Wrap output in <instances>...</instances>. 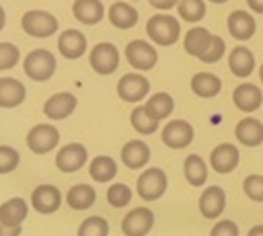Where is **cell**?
Returning a JSON list of instances; mask_svg holds the SVG:
<instances>
[{"label": "cell", "mask_w": 263, "mask_h": 236, "mask_svg": "<svg viewBox=\"0 0 263 236\" xmlns=\"http://www.w3.org/2000/svg\"><path fill=\"white\" fill-rule=\"evenodd\" d=\"M146 33L148 39L154 45H175L181 37V25L173 14L166 12H156L154 16H150L146 21Z\"/></svg>", "instance_id": "cell-1"}, {"label": "cell", "mask_w": 263, "mask_h": 236, "mask_svg": "<svg viewBox=\"0 0 263 236\" xmlns=\"http://www.w3.org/2000/svg\"><path fill=\"white\" fill-rule=\"evenodd\" d=\"M55 68H58V62L49 49H33L23 60V70H25L27 78H31L35 82L49 80L55 74Z\"/></svg>", "instance_id": "cell-2"}, {"label": "cell", "mask_w": 263, "mask_h": 236, "mask_svg": "<svg viewBox=\"0 0 263 236\" xmlns=\"http://www.w3.org/2000/svg\"><path fill=\"white\" fill-rule=\"evenodd\" d=\"M21 27L27 35H31L35 39H45V37H51L58 33L60 23L51 12L35 8V10H27L21 16Z\"/></svg>", "instance_id": "cell-3"}, {"label": "cell", "mask_w": 263, "mask_h": 236, "mask_svg": "<svg viewBox=\"0 0 263 236\" xmlns=\"http://www.w3.org/2000/svg\"><path fill=\"white\" fill-rule=\"evenodd\" d=\"M166 187H168L166 172L162 168H158V166L146 168L138 176V183H136V191H138V195L144 201H156V199H160L166 193Z\"/></svg>", "instance_id": "cell-4"}, {"label": "cell", "mask_w": 263, "mask_h": 236, "mask_svg": "<svg viewBox=\"0 0 263 236\" xmlns=\"http://www.w3.org/2000/svg\"><path fill=\"white\" fill-rule=\"evenodd\" d=\"M125 60L127 64L138 70V72H148L156 66L158 62V53H156V47L150 43V41H144V39H134L125 45Z\"/></svg>", "instance_id": "cell-5"}, {"label": "cell", "mask_w": 263, "mask_h": 236, "mask_svg": "<svg viewBox=\"0 0 263 236\" xmlns=\"http://www.w3.org/2000/svg\"><path fill=\"white\" fill-rule=\"evenodd\" d=\"M119 60H121L119 49H117L113 43H109V41L97 43V45L90 49V55H88L90 68H92L97 74H101V76L113 74V72L119 68Z\"/></svg>", "instance_id": "cell-6"}, {"label": "cell", "mask_w": 263, "mask_h": 236, "mask_svg": "<svg viewBox=\"0 0 263 236\" xmlns=\"http://www.w3.org/2000/svg\"><path fill=\"white\" fill-rule=\"evenodd\" d=\"M60 144V129L49 123H37L27 131V148L33 154H47Z\"/></svg>", "instance_id": "cell-7"}, {"label": "cell", "mask_w": 263, "mask_h": 236, "mask_svg": "<svg viewBox=\"0 0 263 236\" xmlns=\"http://www.w3.org/2000/svg\"><path fill=\"white\" fill-rule=\"evenodd\" d=\"M117 94L123 103H140L150 94V80L142 72L123 74L117 80Z\"/></svg>", "instance_id": "cell-8"}, {"label": "cell", "mask_w": 263, "mask_h": 236, "mask_svg": "<svg viewBox=\"0 0 263 236\" xmlns=\"http://www.w3.org/2000/svg\"><path fill=\"white\" fill-rule=\"evenodd\" d=\"M193 135H195V129H193V125H191L189 121H185V119H173V121H168V123L162 127V131H160L162 142H164L168 148H173V150H183V148H187V146L193 142Z\"/></svg>", "instance_id": "cell-9"}, {"label": "cell", "mask_w": 263, "mask_h": 236, "mask_svg": "<svg viewBox=\"0 0 263 236\" xmlns=\"http://www.w3.org/2000/svg\"><path fill=\"white\" fill-rule=\"evenodd\" d=\"M88 160V150L84 144H78V142H72V144H66L58 150L55 154V166L60 172H76L80 170Z\"/></svg>", "instance_id": "cell-10"}, {"label": "cell", "mask_w": 263, "mask_h": 236, "mask_svg": "<svg viewBox=\"0 0 263 236\" xmlns=\"http://www.w3.org/2000/svg\"><path fill=\"white\" fill-rule=\"evenodd\" d=\"M154 220V211L148 207L129 209L121 220V232L123 236H146L152 230Z\"/></svg>", "instance_id": "cell-11"}, {"label": "cell", "mask_w": 263, "mask_h": 236, "mask_svg": "<svg viewBox=\"0 0 263 236\" xmlns=\"http://www.w3.org/2000/svg\"><path fill=\"white\" fill-rule=\"evenodd\" d=\"M62 205V191L55 185H39L33 189L31 193V207L43 215H49L53 211H58Z\"/></svg>", "instance_id": "cell-12"}, {"label": "cell", "mask_w": 263, "mask_h": 236, "mask_svg": "<svg viewBox=\"0 0 263 236\" xmlns=\"http://www.w3.org/2000/svg\"><path fill=\"white\" fill-rule=\"evenodd\" d=\"M78 107V99L72 92H55L43 103V113L51 121H62L70 117Z\"/></svg>", "instance_id": "cell-13"}, {"label": "cell", "mask_w": 263, "mask_h": 236, "mask_svg": "<svg viewBox=\"0 0 263 236\" xmlns=\"http://www.w3.org/2000/svg\"><path fill=\"white\" fill-rule=\"evenodd\" d=\"M88 49V43H86V37L82 31L78 29H66L60 33L58 37V51L62 57L66 60H78L86 53Z\"/></svg>", "instance_id": "cell-14"}, {"label": "cell", "mask_w": 263, "mask_h": 236, "mask_svg": "<svg viewBox=\"0 0 263 236\" xmlns=\"http://www.w3.org/2000/svg\"><path fill=\"white\" fill-rule=\"evenodd\" d=\"M199 213L205 220H216L222 215V211L226 209V193L222 187L218 185H210L203 189V193L199 195Z\"/></svg>", "instance_id": "cell-15"}, {"label": "cell", "mask_w": 263, "mask_h": 236, "mask_svg": "<svg viewBox=\"0 0 263 236\" xmlns=\"http://www.w3.org/2000/svg\"><path fill=\"white\" fill-rule=\"evenodd\" d=\"M240 162V152L234 144H218L210 154V166L218 174L232 172Z\"/></svg>", "instance_id": "cell-16"}, {"label": "cell", "mask_w": 263, "mask_h": 236, "mask_svg": "<svg viewBox=\"0 0 263 236\" xmlns=\"http://www.w3.org/2000/svg\"><path fill=\"white\" fill-rule=\"evenodd\" d=\"M232 103L238 111L242 113H253L261 107L263 103V92L257 84L253 82H240L234 90H232Z\"/></svg>", "instance_id": "cell-17"}, {"label": "cell", "mask_w": 263, "mask_h": 236, "mask_svg": "<svg viewBox=\"0 0 263 236\" xmlns=\"http://www.w3.org/2000/svg\"><path fill=\"white\" fill-rule=\"evenodd\" d=\"M226 27H228V33L238 41H249L257 31L255 16L247 10H232L228 14Z\"/></svg>", "instance_id": "cell-18"}, {"label": "cell", "mask_w": 263, "mask_h": 236, "mask_svg": "<svg viewBox=\"0 0 263 236\" xmlns=\"http://www.w3.org/2000/svg\"><path fill=\"white\" fill-rule=\"evenodd\" d=\"M107 18L109 23L115 27V29H121V31H127V29H134L140 21V14L138 10L129 4V2H123V0H117L109 6L107 10Z\"/></svg>", "instance_id": "cell-19"}, {"label": "cell", "mask_w": 263, "mask_h": 236, "mask_svg": "<svg viewBox=\"0 0 263 236\" xmlns=\"http://www.w3.org/2000/svg\"><path fill=\"white\" fill-rule=\"evenodd\" d=\"M150 160V146L142 140H129L127 144H123L121 148V162L132 168V170H140L148 164Z\"/></svg>", "instance_id": "cell-20"}, {"label": "cell", "mask_w": 263, "mask_h": 236, "mask_svg": "<svg viewBox=\"0 0 263 236\" xmlns=\"http://www.w3.org/2000/svg\"><path fill=\"white\" fill-rule=\"evenodd\" d=\"M72 14L82 25H99L105 18V4L101 0H74Z\"/></svg>", "instance_id": "cell-21"}, {"label": "cell", "mask_w": 263, "mask_h": 236, "mask_svg": "<svg viewBox=\"0 0 263 236\" xmlns=\"http://www.w3.org/2000/svg\"><path fill=\"white\" fill-rule=\"evenodd\" d=\"M234 135L240 144H245L249 148H257L263 144V123L255 117H245L236 123Z\"/></svg>", "instance_id": "cell-22"}, {"label": "cell", "mask_w": 263, "mask_h": 236, "mask_svg": "<svg viewBox=\"0 0 263 236\" xmlns=\"http://www.w3.org/2000/svg\"><path fill=\"white\" fill-rule=\"evenodd\" d=\"M27 99V88L16 78H0V107L14 109Z\"/></svg>", "instance_id": "cell-23"}, {"label": "cell", "mask_w": 263, "mask_h": 236, "mask_svg": "<svg viewBox=\"0 0 263 236\" xmlns=\"http://www.w3.org/2000/svg\"><path fill=\"white\" fill-rule=\"evenodd\" d=\"M228 68L236 78H249L255 70V55L249 47L236 45L228 55Z\"/></svg>", "instance_id": "cell-24"}, {"label": "cell", "mask_w": 263, "mask_h": 236, "mask_svg": "<svg viewBox=\"0 0 263 236\" xmlns=\"http://www.w3.org/2000/svg\"><path fill=\"white\" fill-rule=\"evenodd\" d=\"M212 39H214V33H210L205 27H193V29H189V31L185 33V37H183V47H185V51H187L189 55H193V57L199 60V57L205 53V49L210 47Z\"/></svg>", "instance_id": "cell-25"}, {"label": "cell", "mask_w": 263, "mask_h": 236, "mask_svg": "<svg viewBox=\"0 0 263 236\" xmlns=\"http://www.w3.org/2000/svg\"><path fill=\"white\" fill-rule=\"evenodd\" d=\"M29 215V203L23 197H10L0 205V222L8 226H21Z\"/></svg>", "instance_id": "cell-26"}, {"label": "cell", "mask_w": 263, "mask_h": 236, "mask_svg": "<svg viewBox=\"0 0 263 236\" xmlns=\"http://www.w3.org/2000/svg\"><path fill=\"white\" fill-rule=\"evenodd\" d=\"M97 201V191L86 185V183H78V185H72L66 193V203L70 209L74 211H84L88 209L92 203Z\"/></svg>", "instance_id": "cell-27"}, {"label": "cell", "mask_w": 263, "mask_h": 236, "mask_svg": "<svg viewBox=\"0 0 263 236\" xmlns=\"http://www.w3.org/2000/svg\"><path fill=\"white\" fill-rule=\"evenodd\" d=\"M191 90L201 99H212L222 90V80L212 72H197L191 78Z\"/></svg>", "instance_id": "cell-28"}, {"label": "cell", "mask_w": 263, "mask_h": 236, "mask_svg": "<svg viewBox=\"0 0 263 236\" xmlns=\"http://www.w3.org/2000/svg\"><path fill=\"white\" fill-rule=\"evenodd\" d=\"M183 174L191 187H203L208 181V164L199 154H189L183 162Z\"/></svg>", "instance_id": "cell-29"}, {"label": "cell", "mask_w": 263, "mask_h": 236, "mask_svg": "<svg viewBox=\"0 0 263 236\" xmlns=\"http://www.w3.org/2000/svg\"><path fill=\"white\" fill-rule=\"evenodd\" d=\"M144 109H146V113H148L152 119L162 121V119H166V117L173 113L175 101H173V96H171L168 92H156V94H150V96L146 99Z\"/></svg>", "instance_id": "cell-30"}, {"label": "cell", "mask_w": 263, "mask_h": 236, "mask_svg": "<svg viewBox=\"0 0 263 236\" xmlns=\"http://www.w3.org/2000/svg\"><path fill=\"white\" fill-rule=\"evenodd\" d=\"M88 174L97 183H109L117 176V162L111 156H105V154L95 156L88 164Z\"/></svg>", "instance_id": "cell-31"}, {"label": "cell", "mask_w": 263, "mask_h": 236, "mask_svg": "<svg viewBox=\"0 0 263 236\" xmlns=\"http://www.w3.org/2000/svg\"><path fill=\"white\" fill-rule=\"evenodd\" d=\"M129 123H132V127H134L140 135H152V133H156V129H158V123H160V121L152 119V117L146 113L144 105H138V107H134V109H132Z\"/></svg>", "instance_id": "cell-32"}, {"label": "cell", "mask_w": 263, "mask_h": 236, "mask_svg": "<svg viewBox=\"0 0 263 236\" xmlns=\"http://www.w3.org/2000/svg\"><path fill=\"white\" fill-rule=\"evenodd\" d=\"M177 12L187 23H199L205 16V2L203 0H179Z\"/></svg>", "instance_id": "cell-33"}, {"label": "cell", "mask_w": 263, "mask_h": 236, "mask_svg": "<svg viewBox=\"0 0 263 236\" xmlns=\"http://www.w3.org/2000/svg\"><path fill=\"white\" fill-rule=\"evenodd\" d=\"M76 236H109V222L103 215H90L82 220Z\"/></svg>", "instance_id": "cell-34"}, {"label": "cell", "mask_w": 263, "mask_h": 236, "mask_svg": "<svg viewBox=\"0 0 263 236\" xmlns=\"http://www.w3.org/2000/svg\"><path fill=\"white\" fill-rule=\"evenodd\" d=\"M129 201H132V189L125 183H111L109 185V189H107V203L111 207L121 209Z\"/></svg>", "instance_id": "cell-35"}, {"label": "cell", "mask_w": 263, "mask_h": 236, "mask_svg": "<svg viewBox=\"0 0 263 236\" xmlns=\"http://www.w3.org/2000/svg\"><path fill=\"white\" fill-rule=\"evenodd\" d=\"M21 62V49L10 41H0V72L10 70Z\"/></svg>", "instance_id": "cell-36"}, {"label": "cell", "mask_w": 263, "mask_h": 236, "mask_svg": "<svg viewBox=\"0 0 263 236\" xmlns=\"http://www.w3.org/2000/svg\"><path fill=\"white\" fill-rule=\"evenodd\" d=\"M242 191L251 201L263 203V174H249L242 181Z\"/></svg>", "instance_id": "cell-37"}, {"label": "cell", "mask_w": 263, "mask_h": 236, "mask_svg": "<svg viewBox=\"0 0 263 236\" xmlns=\"http://www.w3.org/2000/svg\"><path fill=\"white\" fill-rule=\"evenodd\" d=\"M21 162L18 152L12 146H0V174L12 172Z\"/></svg>", "instance_id": "cell-38"}, {"label": "cell", "mask_w": 263, "mask_h": 236, "mask_svg": "<svg viewBox=\"0 0 263 236\" xmlns=\"http://www.w3.org/2000/svg\"><path fill=\"white\" fill-rule=\"evenodd\" d=\"M224 51H226V43H224V39H222L220 35H214L210 47H208L205 53L199 57V62H203V64H216V62L224 55Z\"/></svg>", "instance_id": "cell-39"}, {"label": "cell", "mask_w": 263, "mask_h": 236, "mask_svg": "<svg viewBox=\"0 0 263 236\" xmlns=\"http://www.w3.org/2000/svg\"><path fill=\"white\" fill-rule=\"evenodd\" d=\"M210 236H240V230L232 220H220L212 226Z\"/></svg>", "instance_id": "cell-40"}, {"label": "cell", "mask_w": 263, "mask_h": 236, "mask_svg": "<svg viewBox=\"0 0 263 236\" xmlns=\"http://www.w3.org/2000/svg\"><path fill=\"white\" fill-rule=\"evenodd\" d=\"M148 2L156 10H171V8H175L179 4V0H148Z\"/></svg>", "instance_id": "cell-41"}, {"label": "cell", "mask_w": 263, "mask_h": 236, "mask_svg": "<svg viewBox=\"0 0 263 236\" xmlns=\"http://www.w3.org/2000/svg\"><path fill=\"white\" fill-rule=\"evenodd\" d=\"M23 228L21 226H8L0 222V236H21Z\"/></svg>", "instance_id": "cell-42"}, {"label": "cell", "mask_w": 263, "mask_h": 236, "mask_svg": "<svg viewBox=\"0 0 263 236\" xmlns=\"http://www.w3.org/2000/svg\"><path fill=\"white\" fill-rule=\"evenodd\" d=\"M247 4H249V8H251V12L263 14V0H247Z\"/></svg>", "instance_id": "cell-43"}, {"label": "cell", "mask_w": 263, "mask_h": 236, "mask_svg": "<svg viewBox=\"0 0 263 236\" xmlns=\"http://www.w3.org/2000/svg\"><path fill=\"white\" fill-rule=\"evenodd\" d=\"M247 236H263V224L253 226V228L249 230V234H247Z\"/></svg>", "instance_id": "cell-44"}, {"label": "cell", "mask_w": 263, "mask_h": 236, "mask_svg": "<svg viewBox=\"0 0 263 236\" xmlns=\"http://www.w3.org/2000/svg\"><path fill=\"white\" fill-rule=\"evenodd\" d=\"M4 25H6V12H4V8L0 6V31L4 29Z\"/></svg>", "instance_id": "cell-45"}, {"label": "cell", "mask_w": 263, "mask_h": 236, "mask_svg": "<svg viewBox=\"0 0 263 236\" xmlns=\"http://www.w3.org/2000/svg\"><path fill=\"white\" fill-rule=\"evenodd\" d=\"M259 80H261V84H263V64H261V68H259Z\"/></svg>", "instance_id": "cell-46"}, {"label": "cell", "mask_w": 263, "mask_h": 236, "mask_svg": "<svg viewBox=\"0 0 263 236\" xmlns=\"http://www.w3.org/2000/svg\"><path fill=\"white\" fill-rule=\"evenodd\" d=\"M210 2H214V4H224V2H228V0H210Z\"/></svg>", "instance_id": "cell-47"}]
</instances>
